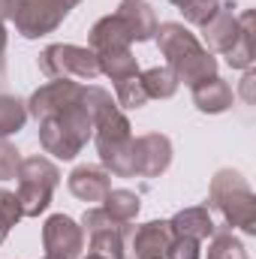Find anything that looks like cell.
<instances>
[{
    "label": "cell",
    "instance_id": "cell-1",
    "mask_svg": "<svg viewBox=\"0 0 256 259\" xmlns=\"http://www.w3.org/2000/svg\"><path fill=\"white\" fill-rule=\"evenodd\" d=\"M208 208L220 211L229 229H241L244 235H256V196L241 172L220 169L208 187Z\"/></svg>",
    "mask_w": 256,
    "mask_h": 259
},
{
    "label": "cell",
    "instance_id": "cell-2",
    "mask_svg": "<svg viewBox=\"0 0 256 259\" xmlns=\"http://www.w3.org/2000/svg\"><path fill=\"white\" fill-rule=\"evenodd\" d=\"M127 115L118 109V103L106 106L97 118H94V142H97V154L106 172L118 175V178H136L133 175V133H130Z\"/></svg>",
    "mask_w": 256,
    "mask_h": 259
},
{
    "label": "cell",
    "instance_id": "cell-3",
    "mask_svg": "<svg viewBox=\"0 0 256 259\" xmlns=\"http://www.w3.org/2000/svg\"><path fill=\"white\" fill-rule=\"evenodd\" d=\"M39 124V145L46 154L58 157V160H75L81 154V148L88 145V139L94 136V118L84 106V97L78 106L66 109L55 118H42Z\"/></svg>",
    "mask_w": 256,
    "mask_h": 259
},
{
    "label": "cell",
    "instance_id": "cell-4",
    "mask_svg": "<svg viewBox=\"0 0 256 259\" xmlns=\"http://www.w3.org/2000/svg\"><path fill=\"white\" fill-rule=\"evenodd\" d=\"M61 184V169L46 160V157H24L21 169H18V205L24 217H39L42 211H49L52 193Z\"/></svg>",
    "mask_w": 256,
    "mask_h": 259
},
{
    "label": "cell",
    "instance_id": "cell-5",
    "mask_svg": "<svg viewBox=\"0 0 256 259\" xmlns=\"http://www.w3.org/2000/svg\"><path fill=\"white\" fill-rule=\"evenodd\" d=\"M39 72L49 78H72V81H94L100 75L97 55L88 46H72V42H55L39 55Z\"/></svg>",
    "mask_w": 256,
    "mask_h": 259
},
{
    "label": "cell",
    "instance_id": "cell-6",
    "mask_svg": "<svg viewBox=\"0 0 256 259\" xmlns=\"http://www.w3.org/2000/svg\"><path fill=\"white\" fill-rule=\"evenodd\" d=\"M81 232L88 235V247L94 256L103 259H127V235L130 223H115L103 205H94L81 214Z\"/></svg>",
    "mask_w": 256,
    "mask_h": 259
},
{
    "label": "cell",
    "instance_id": "cell-7",
    "mask_svg": "<svg viewBox=\"0 0 256 259\" xmlns=\"http://www.w3.org/2000/svg\"><path fill=\"white\" fill-rule=\"evenodd\" d=\"M66 15L69 9H64L58 0H18L12 21L24 39H39V36L55 33L64 24Z\"/></svg>",
    "mask_w": 256,
    "mask_h": 259
},
{
    "label": "cell",
    "instance_id": "cell-8",
    "mask_svg": "<svg viewBox=\"0 0 256 259\" xmlns=\"http://www.w3.org/2000/svg\"><path fill=\"white\" fill-rule=\"evenodd\" d=\"M81 97H84V84H81V81H72V78H52L49 84L36 88L24 106H27V115H33L36 121H42V118H55V115H61L66 109L78 106Z\"/></svg>",
    "mask_w": 256,
    "mask_h": 259
},
{
    "label": "cell",
    "instance_id": "cell-9",
    "mask_svg": "<svg viewBox=\"0 0 256 259\" xmlns=\"http://www.w3.org/2000/svg\"><path fill=\"white\" fill-rule=\"evenodd\" d=\"M42 247L49 259H81L84 253V232L81 226L66 217V214H52L42 226Z\"/></svg>",
    "mask_w": 256,
    "mask_h": 259
},
{
    "label": "cell",
    "instance_id": "cell-10",
    "mask_svg": "<svg viewBox=\"0 0 256 259\" xmlns=\"http://www.w3.org/2000/svg\"><path fill=\"white\" fill-rule=\"evenodd\" d=\"M172 166V142L163 133H145L133 139V175L160 178Z\"/></svg>",
    "mask_w": 256,
    "mask_h": 259
},
{
    "label": "cell",
    "instance_id": "cell-11",
    "mask_svg": "<svg viewBox=\"0 0 256 259\" xmlns=\"http://www.w3.org/2000/svg\"><path fill=\"white\" fill-rule=\"evenodd\" d=\"M172 241L169 220H148L136 229H130V256L127 259H163Z\"/></svg>",
    "mask_w": 256,
    "mask_h": 259
},
{
    "label": "cell",
    "instance_id": "cell-12",
    "mask_svg": "<svg viewBox=\"0 0 256 259\" xmlns=\"http://www.w3.org/2000/svg\"><path fill=\"white\" fill-rule=\"evenodd\" d=\"M238 6L232 3V0H226V3H220V9L214 12V18L211 21H205L202 24V42H205V49L214 55V52H220V55H226L229 52V46L235 42V36H238V12H235Z\"/></svg>",
    "mask_w": 256,
    "mask_h": 259
},
{
    "label": "cell",
    "instance_id": "cell-13",
    "mask_svg": "<svg viewBox=\"0 0 256 259\" xmlns=\"http://www.w3.org/2000/svg\"><path fill=\"white\" fill-rule=\"evenodd\" d=\"M66 187L75 199L97 205L112 190V178H109V172L103 166H75L69 172V178H66Z\"/></svg>",
    "mask_w": 256,
    "mask_h": 259
},
{
    "label": "cell",
    "instance_id": "cell-14",
    "mask_svg": "<svg viewBox=\"0 0 256 259\" xmlns=\"http://www.w3.org/2000/svg\"><path fill=\"white\" fill-rule=\"evenodd\" d=\"M157 46H160V55L166 58V64H175L181 58H187L190 52L202 49L199 36L193 33L190 27H184L181 21H166V24H157Z\"/></svg>",
    "mask_w": 256,
    "mask_h": 259
},
{
    "label": "cell",
    "instance_id": "cell-15",
    "mask_svg": "<svg viewBox=\"0 0 256 259\" xmlns=\"http://www.w3.org/2000/svg\"><path fill=\"white\" fill-rule=\"evenodd\" d=\"M130 42H133V33H130V27L124 24V18L118 12L115 15H103L88 33V49L94 55L112 52V49H130Z\"/></svg>",
    "mask_w": 256,
    "mask_h": 259
},
{
    "label": "cell",
    "instance_id": "cell-16",
    "mask_svg": "<svg viewBox=\"0 0 256 259\" xmlns=\"http://www.w3.org/2000/svg\"><path fill=\"white\" fill-rule=\"evenodd\" d=\"M193 103L199 112L205 115H220V112H229L232 103H235V94L229 88V81H223L220 75H211L199 84H193Z\"/></svg>",
    "mask_w": 256,
    "mask_h": 259
},
{
    "label": "cell",
    "instance_id": "cell-17",
    "mask_svg": "<svg viewBox=\"0 0 256 259\" xmlns=\"http://www.w3.org/2000/svg\"><path fill=\"white\" fill-rule=\"evenodd\" d=\"M118 15L124 18V24L133 33V42H148L157 33V15L151 9L148 0H121Z\"/></svg>",
    "mask_w": 256,
    "mask_h": 259
},
{
    "label": "cell",
    "instance_id": "cell-18",
    "mask_svg": "<svg viewBox=\"0 0 256 259\" xmlns=\"http://www.w3.org/2000/svg\"><path fill=\"white\" fill-rule=\"evenodd\" d=\"M169 226H172V235H181V238H193V241H205V238H211V232H214V220H211V208H205V205H196V208H181L172 220H169Z\"/></svg>",
    "mask_w": 256,
    "mask_h": 259
},
{
    "label": "cell",
    "instance_id": "cell-19",
    "mask_svg": "<svg viewBox=\"0 0 256 259\" xmlns=\"http://www.w3.org/2000/svg\"><path fill=\"white\" fill-rule=\"evenodd\" d=\"M238 24L241 27H238L235 42L226 52V64L232 69H250V64H253V12L244 9L238 15Z\"/></svg>",
    "mask_w": 256,
    "mask_h": 259
},
{
    "label": "cell",
    "instance_id": "cell-20",
    "mask_svg": "<svg viewBox=\"0 0 256 259\" xmlns=\"http://www.w3.org/2000/svg\"><path fill=\"white\" fill-rule=\"evenodd\" d=\"M97 66L106 78H112L115 84L124 81V78H133L139 75V61L130 49H112V52H100L97 55Z\"/></svg>",
    "mask_w": 256,
    "mask_h": 259
},
{
    "label": "cell",
    "instance_id": "cell-21",
    "mask_svg": "<svg viewBox=\"0 0 256 259\" xmlns=\"http://www.w3.org/2000/svg\"><path fill=\"white\" fill-rule=\"evenodd\" d=\"M103 211H106L115 223H133V220L139 217V211H142V199H139V193H133V190L118 187V190H109V193H106Z\"/></svg>",
    "mask_w": 256,
    "mask_h": 259
},
{
    "label": "cell",
    "instance_id": "cell-22",
    "mask_svg": "<svg viewBox=\"0 0 256 259\" xmlns=\"http://www.w3.org/2000/svg\"><path fill=\"white\" fill-rule=\"evenodd\" d=\"M139 78H142V88H145L148 100H169L181 88L178 78H175V72L169 66H151V69L139 72Z\"/></svg>",
    "mask_w": 256,
    "mask_h": 259
},
{
    "label": "cell",
    "instance_id": "cell-23",
    "mask_svg": "<svg viewBox=\"0 0 256 259\" xmlns=\"http://www.w3.org/2000/svg\"><path fill=\"white\" fill-rule=\"evenodd\" d=\"M208 259H250V256H247L244 241H241L232 229L214 226L211 241H208Z\"/></svg>",
    "mask_w": 256,
    "mask_h": 259
},
{
    "label": "cell",
    "instance_id": "cell-24",
    "mask_svg": "<svg viewBox=\"0 0 256 259\" xmlns=\"http://www.w3.org/2000/svg\"><path fill=\"white\" fill-rule=\"evenodd\" d=\"M24 124H27V106L12 94H0V139L15 136L18 130H24Z\"/></svg>",
    "mask_w": 256,
    "mask_h": 259
},
{
    "label": "cell",
    "instance_id": "cell-25",
    "mask_svg": "<svg viewBox=\"0 0 256 259\" xmlns=\"http://www.w3.org/2000/svg\"><path fill=\"white\" fill-rule=\"evenodd\" d=\"M115 103H118V109H142V106H148V94H145L139 75L124 78V81L115 84Z\"/></svg>",
    "mask_w": 256,
    "mask_h": 259
},
{
    "label": "cell",
    "instance_id": "cell-26",
    "mask_svg": "<svg viewBox=\"0 0 256 259\" xmlns=\"http://www.w3.org/2000/svg\"><path fill=\"white\" fill-rule=\"evenodd\" d=\"M21 205H18V196L12 190H0V244L6 241V235L12 232V226L21 220Z\"/></svg>",
    "mask_w": 256,
    "mask_h": 259
},
{
    "label": "cell",
    "instance_id": "cell-27",
    "mask_svg": "<svg viewBox=\"0 0 256 259\" xmlns=\"http://www.w3.org/2000/svg\"><path fill=\"white\" fill-rule=\"evenodd\" d=\"M220 3H223V0H187V3L181 6L184 21H190V24H196V27H202L205 21L214 18V12L220 9Z\"/></svg>",
    "mask_w": 256,
    "mask_h": 259
},
{
    "label": "cell",
    "instance_id": "cell-28",
    "mask_svg": "<svg viewBox=\"0 0 256 259\" xmlns=\"http://www.w3.org/2000/svg\"><path fill=\"white\" fill-rule=\"evenodd\" d=\"M18 169H21V151L12 142L0 139V181L18 178Z\"/></svg>",
    "mask_w": 256,
    "mask_h": 259
},
{
    "label": "cell",
    "instance_id": "cell-29",
    "mask_svg": "<svg viewBox=\"0 0 256 259\" xmlns=\"http://www.w3.org/2000/svg\"><path fill=\"white\" fill-rule=\"evenodd\" d=\"M199 241L193 238H181V235H172L169 247H166V259H199Z\"/></svg>",
    "mask_w": 256,
    "mask_h": 259
},
{
    "label": "cell",
    "instance_id": "cell-30",
    "mask_svg": "<svg viewBox=\"0 0 256 259\" xmlns=\"http://www.w3.org/2000/svg\"><path fill=\"white\" fill-rule=\"evenodd\" d=\"M15 3L18 0H0V21H6V18L15 15Z\"/></svg>",
    "mask_w": 256,
    "mask_h": 259
},
{
    "label": "cell",
    "instance_id": "cell-31",
    "mask_svg": "<svg viewBox=\"0 0 256 259\" xmlns=\"http://www.w3.org/2000/svg\"><path fill=\"white\" fill-rule=\"evenodd\" d=\"M6 42H9V33H6V27H3V21H0V55L6 52Z\"/></svg>",
    "mask_w": 256,
    "mask_h": 259
},
{
    "label": "cell",
    "instance_id": "cell-32",
    "mask_svg": "<svg viewBox=\"0 0 256 259\" xmlns=\"http://www.w3.org/2000/svg\"><path fill=\"white\" fill-rule=\"evenodd\" d=\"M58 3H61V6H64V9H72V6H78V3H81V0H58Z\"/></svg>",
    "mask_w": 256,
    "mask_h": 259
},
{
    "label": "cell",
    "instance_id": "cell-33",
    "mask_svg": "<svg viewBox=\"0 0 256 259\" xmlns=\"http://www.w3.org/2000/svg\"><path fill=\"white\" fill-rule=\"evenodd\" d=\"M3 69H6V61H3V55H0V78H3Z\"/></svg>",
    "mask_w": 256,
    "mask_h": 259
},
{
    "label": "cell",
    "instance_id": "cell-34",
    "mask_svg": "<svg viewBox=\"0 0 256 259\" xmlns=\"http://www.w3.org/2000/svg\"><path fill=\"white\" fill-rule=\"evenodd\" d=\"M169 3H175V6H178V9H181V6H184V3H187V0H169Z\"/></svg>",
    "mask_w": 256,
    "mask_h": 259
},
{
    "label": "cell",
    "instance_id": "cell-35",
    "mask_svg": "<svg viewBox=\"0 0 256 259\" xmlns=\"http://www.w3.org/2000/svg\"><path fill=\"white\" fill-rule=\"evenodd\" d=\"M84 259H103V256H94V253H88V256H84Z\"/></svg>",
    "mask_w": 256,
    "mask_h": 259
},
{
    "label": "cell",
    "instance_id": "cell-36",
    "mask_svg": "<svg viewBox=\"0 0 256 259\" xmlns=\"http://www.w3.org/2000/svg\"><path fill=\"white\" fill-rule=\"evenodd\" d=\"M42 259H49V256H42Z\"/></svg>",
    "mask_w": 256,
    "mask_h": 259
}]
</instances>
